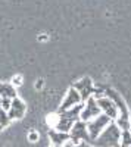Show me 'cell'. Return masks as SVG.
<instances>
[{
  "instance_id": "obj_22",
  "label": "cell",
  "mask_w": 131,
  "mask_h": 147,
  "mask_svg": "<svg viewBox=\"0 0 131 147\" xmlns=\"http://www.w3.org/2000/svg\"><path fill=\"white\" fill-rule=\"evenodd\" d=\"M49 147H62V146H55V144H50Z\"/></svg>"
},
{
  "instance_id": "obj_21",
  "label": "cell",
  "mask_w": 131,
  "mask_h": 147,
  "mask_svg": "<svg viewBox=\"0 0 131 147\" xmlns=\"http://www.w3.org/2000/svg\"><path fill=\"white\" fill-rule=\"evenodd\" d=\"M46 38H47V37H46V34H43L41 37H38V40H40V41H44Z\"/></svg>"
},
{
  "instance_id": "obj_15",
  "label": "cell",
  "mask_w": 131,
  "mask_h": 147,
  "mask_svg": "<svg viewBox=\"0 0 131 147\" xmlns=\"http://www.w3.org/2000/svg\"><path fill=\"white\" fill-rule=\"evenodd\" d=\"M47 125H49L50 128H55L56 122H57V113H52V115H47Z\"/></svg>"
},
{
  "instance_id": "obj_4",
  "label": "cell",
  "mask_w": 131,
  "mask_h": 147,
  "mask_svg": "<svg viewBox=\"0 0 131 147\" xmlns=\"http://www.w3.org/2000/svg\"><path fill=\"white\" fill-rule=\"evenodd\" d=\"M105 96L115 103L116 109H118V118H124V119H130V110L127 107V103L124 102V99L121 97V94L115 91L113 88H105Z\"/></svg>"
},
{
  "instance_id": "obj_16",
  "label": "cell",
  "mask_w": 131,
  "mask_h": 147,
  "mask_svg": "<svg viewBox=\"0 0 131 147\" xmlns=\"http://www.w3.org/2000/svg\"><path fill=\"white\" fill-rule=\"evenodd\" d=\"M10 105H12V99H2V105H0V107H2L5 112H9V109H10Z\"/></svg>"
},
{
  "instance_id": "obj_24",
  "label": "cell",
  "mask_w": 131,
  "mask_h": 147,
  "mask_svg": "<svg viewBox=\"0 0 131 147\" xmlns=\"http://www.w3.org/2000/svg\"><path fill=\"white\" fill-rule=\"evenodd\" d=\"M2 129H3V128H2V125H0V131H2Z\"/></svg>"
},
{
  "instance_id": "obj_20",
  "label": "cell",
  "mask_w": 131,
  "mask_h": 147,
  "mask_svg": "<svg viewBox=\"0 0 131 147\" xmlns=\"http://www.w3.org/2000/svg\"><path fill=\"white\" fill-rule=\"evenodd\" d=\"M43 82H44L43 80H37V82H35V85H34V88L35 90H41L43 88Z\"/></svg>"
},
{
  "instance_id": "obj_12",
  "label": "cell",
  "mask_w": 131,
  "mask_h": 147,
  "mask_svg": "<svg viewBox=\"0 0 131 147\" xmlns=\"http://www.w3.org/2000/svg\"><path fill=\"white\" fill-rule=\"evenodd\" d=\"M0 97L2 99H15L18 97L16 94V88L12 85L10 82H0Z\"/></svg>"
},
{
  "instance_id": "obj_11",
  "label": "cell",
  "mask_w": 131,
  "mask_h": 147,
  "mask_svg": "<svg viewBox=\"0 0 131 147\" xmlns=\"http://www.w3.org/2000/svg\"><path fill=\"white\" fill-rule=\"evenodd\" d=\"M82 107H84V103H80V105L71 107V109L65 110V112L59 113V115H62L63 118H66V119L71 121V122H77V121H80V113H81Z\"/></svg>"
},
{
  "instance_id": "obj_7",
  "label": "cell",
  "mask_w": 131,
  "mask_h": 147,
  "mask_svg": "<svg viewBox=\"0 0 131 147\" xmlns=\"http://www.w3.org/2000/svg\"><path fill=\"white\" fill-rule=\"evenodd\" d=\"M96 102H97V106L102 110V113H105L111 121L118 118V115H120L118 113V109H116L115 103L109 99V97L103 96V97H100V99H96Z\"/></svg>"
},
{
  "instance_id": "obj_9",
  "label": "cell",
  "mask_w": 131,
  "mask_h": 147,
  "mask_svg": "<svg viewBox=\"0 0 131 147\" xmlns=\"http://www.w3.org/2000/svg\"><path fill=\"white\" fill-rule=\"evenodd\" d=\"M80 103H82V102H81V97H80L78 91H77L75 88L71 87V88L68 90L66 96H65V99H63L61 107H59L57 113H62V112H65V110H68V109H71V107H74V106H77V105H80Z\"/></svg>"
},
{
  "instance_id": "obj_6",
  "label": "cell",
  "mask_w": 131,
  "mask_h": 147,
  "mask_svg": "<svg viewBox=\"0 0 131 147\" xmlns=\"http://www.w3.org/2000/svg\"><path fill=\"white\" fill-rule=\"evenodd\" d=\"M100 113H102V110H100V107L97 106L96 99H94V97H90V99H87L84 107H82L81 113H80V121L88 122V121H91L93 118H96V116L100 115Z\"/></svg>"
},
{
  "instance_id": "obj_13",
  "label": "cell",
  "mask_w": 131,
  "mask_h": 147,
  "mask_svg": "<svg viewBox=\"0 0 131 147\" xmlns=\"http://www.w3.org/2000/svg\"><path fill=\"white\" fill-rule=\"evenodd\" d=\"M131 146V131H121L120 147H130Z\"/></svg>"
},
{
  "instance_id": "obj_5",
  "label": "cell",
  "mask_w": 131,
  "mask_h": 147,
  "mask_svg": "<svg viewBox=\"0 0 131 147\" xmlns=\"http://www.w3.org/2000/svg\"><path fill=\"white\" fill-rule=\"evenodd\" d=\"M72 88H75L81 97V102L86 103L87 99H90V97L93 96V90H94V85H93V81L90 77H82L80 81L74 82Z\"/></svg>"
},
{
  "instance_id": "obj_10",
  "label": "cell",
  "mask_w": 131,
  "mask_h": 147,
  "mask_svg": "<svg viewBox=\"0 0 131 147\" xmlns=\"http://www.w3.org/2000/svg\"><path fill=\"white\" fill-rule=\"evenodd\" d=\"M49 138H50V144L55 146H62L65 143L69 141V134L68 132H61V131H56V129H49Z\"/></svg>"
},
{
  "instance_id": "obj_3",
  "label": "cell",
  "mask_w": 131,
  "mask_h": 147,
  "mask_svg": "<svg viewBox=\"0 0 131 147\" xmlns=\"http://www.w3.org/2000/svg\"><path fill=\"white\" fill-rule=\"evenodd\" d=\"M69 141L72 144H80V143H91L90 136L87 132V125L82 121L74 122L72 128L69 131Z\"/></svg>"
},
{
  "instance_id": "obj_23",
  "label": "cell",
  "mask_w": 131,
  "mask_h": 147,
  "mask_svg": "<svg viewBox=\"0 0 131 147\" xmlns=\"http://www.w3.org/2000/svg\"><path fill=\"white\" fill-rule=\"evenodd\" d=\"M0 105H2V97H0Z\"/></svg>"
},
{
  "instance_id": "obj_17",
  "label": "cell",
  "mask_w": 131,
  "mask_h": 147,
  "mask_svg": "<svg viewBox=\"0 0 131 147\" xmlns=\"http://www.w3.org/2000/svg\"><path fill=\"white\" fill-rule=\"evenodd\" d=\"M27 137H28V141L35 143V141H38V137H40V136H38V132H37V131H30Z\"/></svg>"
},
{
  "instance_id": "obj_14",
  "label": "cell",
  "mask_w": 131,
  "mask_h": 147,
  "mask_svg": "<svg viewBox=\"0 0 131 147\" xmlns=\"http://www.w3.org/2000/svg\"><path fill=\"white\" fill-rule=\"evenodd\" d=\"M10 119H9V115H7V112H5V110L0 107V125H2V128H6V127H9V124H10Z\"/></svg>"
},
{
  "instance_id": "obj_1",
  "label": "cell",
  "mask_w": 131,
  "mask_h": 147,
  "mask_svg": "<svg viewBox=\"0 0 131 147\" xmlns=\"http://www.w3.org/2000/svg\"><path fill=\"white\" fill-rule=\"evenodd\" d=\"M120 138H121V129L118 128L115 122L111 121V124L100 132V136L93 143L97 147H120Z\"/></svg>"
},
{
  "instance_id": "obj_25",
  "label": "cell",
  "mask_w": 131,
  "mask_h": 147,
  "mask_svg": "<svg viewBox=\"0 0 131 147\" xmlns=\"http://www.w3.org/2000/svg\"><path fill=\"white\" fill-rule=\"evenodd\" d=\"M130 147H131V146H130Z\"/></svg>"
},
{
  "instance_id": "obj_8",
  "label": "cell",
  "mask_w": 131,
  "mask_h": 147,
  "mask_svg": "<svg viewBox=\"0 0 131 147\" xmlns=\"http://www.w3.org/2000/svg\"><path fill=\"white\" fill-rule=\"evenodd\" d=\"M27 112V105L24 100H21L19 97H15L12 99V105H10V109H9V119L14 121V119H22L24 115Z\"/></svg>"
},
{
  "instance_id": "obj_18",
  "label": "cell",
  "mask_w": 131,
  "mask_h": 147,
  "mask_svg": "<svg viewBox=\"0 0 131 147\" xmlns=\"http://www.w3.org/2000/svg\"><path fill=\"white\" fill-rule=\"evenodd\" d=\"M10 84L14 85L15 88H16V87H19V85H22V77H21V75H15L14 78H12Z\"/></svg>"
},
{
  "instance_id": "obj_2",
  "label": "cell",
  "mask_w": 131,
  "mask_h": 147,
  "mask_svg": "<svg viewBox=\"0 0 131 147\" xmlns=\"http://www.w3.org/2000/svg\"><path fill=\"white\" fill-rule=\"evenodd\" d=\"M109 124H111V119L106 116L105 113H100V115H97L96 118H93L91 121L86 122V125H87V132H88V136H90L91 143L100 136V132H102L106 127H108Z\"/></svg>"
},
{
  "instance_id": "obj_19",
  "label": "cell",
  "mask_w": 131,
  "mask_h": 147,
  "mask_svg": "<svg viewBox=\"0 0 131 147\" xmlns=\"http://www.w3.org/2000/svg\"><path fill=\"white\" fill-rule=\"evenodd\" d=\"M63 147H88L86 143H80V144H72L71 141H68V143H65L63 144Z\"/></svg>"
}]
</instances>
